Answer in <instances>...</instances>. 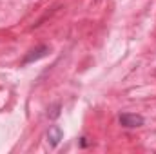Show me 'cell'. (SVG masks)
<instances>
[{
    "instance_id": "6da1fadb",
    "label": "cell",
    "mask_w": 156,
    "mask_h": 154,
    "mask_svg": "<svg viewBox=\"0 0 156 154\" xmlns=\"http://www.w3.org/2000/svg\"><path fill=\"white\" fill-rule=\"evenodd\" d=\"M118 121H120V125L125 127V129H136V127H142V125L145 123V118H144L142 114L123 113V114H120Z\"/></svg>"
},
{
    "instance_id": "7a4b0ae2",
    "label": "cell",
    "mask_w": 156,
    "mask_h": 154,
    "mask_svg": "<svg viewBox=\"0 0 156 154\" xmlns=\"http://www.w3.org/2000/svg\"><path fill=\"white\" fill-rule=\"evenodd\" d=\"M49 45H45V44H42L38 47H35V49H31L24 58H22V65H27V64H33V62H38L42 58H45L47 54H49Z\"/></svg>"
},
{
    "instance_id": "3957f363",
    "label": "cell",
    "mask_w": 156,
    "mask_h": 154,
    "mask_svg": "<svg viewBox=\"0 0 156 154\" xmlns=\"http://www.w3.org/2000/svg\"><path fill=\"white\" fill-rule=\"evenodd\" d=\"M62 138H64V131L58 125H51L49 131H47V142H49V145L51 147H56Z\"/></svg>"
},
{
    "instance_id": "277c9868",
    "label": "cell",
    "mask_w": 156,
    "mask_h": 154,
    "mask_svg": "<svg viewBox=\"0 0 156 154\" xmlns=\"http://www.w3.org/2000/svg\"><path fill=\"white\" fill-rule=\"evenodd\" d=\"M60 109H62V105H60V102H56V103H53L49 109H47V118H51V120H56L58 116H60Z\"/></svg>"
}]
</instances>
